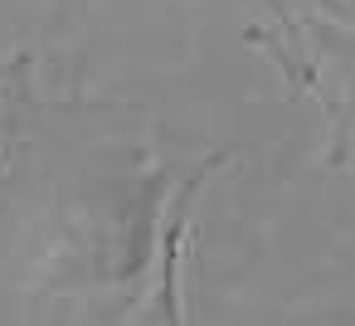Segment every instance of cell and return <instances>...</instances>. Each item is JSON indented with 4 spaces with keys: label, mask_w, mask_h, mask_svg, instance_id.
<instances>
[{
    "label": "cell",
    "mask_w": 355,
    "mask_h": 326,
    "mask_svg": "<svg viewBox=\"0 0 355 326\" xmlns=\"http://www.w3.org/2000/svg\"><path fill=\"white\" fill-rule=\"evenodd\" d=\"M166 195L171 171H161L156 161H132L93 180L59 234L54 273L93 292H122L141 282L161 248Z\"/></svg>",
    "instance_id": "obj_1"
}]
</instances>
